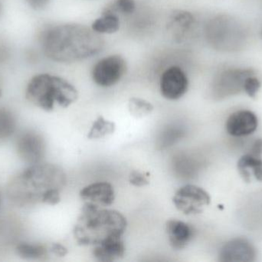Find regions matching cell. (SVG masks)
<instances>
[{"label":"cell","mask_w":262,"mask_h":262,"mask_svg":"<svg viewBox=\"0 0 262 262\" xmlns=\"http://www.w3.org/2000/svg\"><path fill=\"white\" fill-rule=\"evenodd\" d=\"M41 45L50 59L70 63L98 55L104 49V41L101 34L84 25L63 24L46 29Z\"/></svg>","instance_id":"obj_1"},{"label":"cell","mask_w":262,"mask_h":262,"mask_svg":"<svg viewBox=\"0 0 262 262\" xmlns=\"http://www.w3.org/2000/svg\"><path fill=\"white\" fill-rule=\"evenodd\" d=\"M125 217L115 210L85 203L74 229V236L83 246H97L109 240L123 238L126 229Z\"/></svg>","instance_id":"obj_2"},{"label":"cell","mask_w":262,"mask_h":262,"mask_svg":"<svg viewBox=\"0 0 262 262\" xmlns=\"http://www.w3.org/2000/svg\"><path fill=\"white\" fill-rule=\"evenodd\" d=\"M66 183V174L62 169L52 164L37 163L26 169L12 183L11 192H11L10 195L24 190V192L14 198L16 201H21L23 196L24 198L21 201H41L46 191L54 189L61 190Z\"/></svg>","instance_id":"obj_3"},{"label":"cell","mask_w":262,"mask_h":262,"mask_svg":"<svg viewBox=\"0 0 262 262\" xmlns=\"http://www.w3.org/2000/svg\"><path fill=\"white\" fill-rule=\"evenodd\" d=\"M26 98L40 109L50 112L55 104L62 108L73 104L78 99V92L75 86L61 77L40 74L29 82Z\"/></svg>","instance_id":"obj_4"},{"label":"cell","mask_w":262,"mask_h":262,"mask_svg":"<svg viewBox=\"0 0 262 262\" xmlns=\"http://www.w3.org/2000/svg\"><path fill=\"white\" fill-rule=\"evenodd\" d=\"M253 75L251 69H229L219 74L212 86V96L215 99H223L239 93L244 89L245 81Z\"/></svg>","instance_id":"obj_5"},{"label":"cell","mask_w":262,"mask_h":262,"mask_svg":"<svg viewBox=\"0 0 262 262\" xmlns=\"http://www.w3.org/2000/svg\"><path fill=\"white\" fill-rule=\"evenodd\" d=\"M211 39L220 49L233 50L240 45L243 31L233 18L227 16L215 18L211 25Z\"/></svg>","instance_id":"obj_6"},{"label":"cell","mask_w":262,"mask_h":262,"mask_svg":"<svg viewBox=\"0 0 262 262\" xmlns=\"http://www.w3.org/2000/svg\"><path fill=\"white\" fill-rule=\"evenodd\" d=\"M174 206L185 215L201 213L211 201L209 193L194 185H186L180 188L172 198Z\"/></svg>","instance_id":"obj_7"},{"label":"cell","mask_w":262,"mask_h":262,"mask_svg":"<svg viewBox=\"0 0 262 262\" xmlns=\"http://www.w3.org/2000/svg\"><path fill=\"white\" fill-rule=\"evenodd\" d=\"M126 71L127 64L121 55H110L98 62L92 71V77L98 86L111 87L121 79Z\"/></svg>","instance_id":"obj_8"},{"label":"cell","mask_w":262,"mask_h":262,"mask_svg":"<svg viewBox=\"0 0 262 262\" xmlns=\"http://www.w3.org/2000/svg\"><path fill=\"white\" fill-rule=\"evenodd\" d=\"M160 92L166 99L177 100L187 92L189 81L186 73L178 66L166 69L160 78Z\"/></svg>","instance_id":"obj_9"},{"label":"cell","mask_w":262,"mask_h":262,"mask_svg":"<svg viewBox=\"0 0 262 262\" xmlns=\"http://www.w3.org/2000/svg\"><path fill=\"white\" fill-rule=\"evenodd\" d=\"M44 139L35 132H29L21 135L17 143V149L20 157L31 164H37L44 157Z\"/></svg>","instance_id":"obj_10"},{"label":"cell","mask_w":262,"mask_h":262,"mask_svg":"<svg viewBox=\"0 0 262 262\" xmlns=\"http://www.w3.org/2000/svg\"><path fill=\"white\" fill-rule=\"evenodd\" d=\"M258 121L256 115L249 110L234 112L226 121L228 133L234 137L247 136L255 132Z\"/></svg>","instance_id":"obj_11"},{"label":"cell","mask_w":262,"mask_h":262,"mask_svg":"<svg viewBox=\"0 0 262 262\" xmlns=\"http://www.w3.org/2000/svg\"><path fill=\"white\" fill-rule=\"evenodd\" d=\"M256 257L254 246L244 238H235L226 243L220 253L221 261H253Z\"/></svg>","instance_id":"obj_12"},{"label":"cell","mask_w":262,"mask_h":262,"mask_svg":"<svg viewBox=\"0 0 262 262\" xmlns=\"http://www.w3.org/2000/svg\"><path fill=\"white\" fill-rule=\"evenodd\" d=\"M80 196L86 203L104 208L113 204L115 192L112 184L106 182H99L92 183L81 189Z\"/></svg>","instance_id":"obj_13"},{"label":"cell","mask_w":262,"mask_h":262,"mask_svg":"<svg viewBox=\"0 0 262 262\" xmlns=\"http://www.w3.org/2000/svg\"><path fill=\"white\" fill-rule=\"evenodd\" d=\"M166 232L171 247L175 250L185 249L193 235L192 228L180 220H169L166 223Z\"/></svg>","instance_id":"obj_14"},{"label":"cell","mask_w":262,"mask_h":262,"mask_svg":"<svg viewBox=\"0 0 262 262\" xmlns=\"http://www.w3.org/2000/svg\"><path fill=\"white\" fill-rule=\"evenodd\" d=\"M125 254V246L123 238L109 240L99 246H95L93 256L99 261H114L121 259Z\"/></svg>","instance_id":"obj_15"},{"label":"cell","mask_w":262,"mask_h":262,"mask_svg":"<svg viewBox=\"0 0 262 262\" xmlns=\"http://www.w3.org/2000/svg\"><path fill=\"white\" fill-rule=\"evenodd\" d=\"M238 169L240 175L245 181L250 182L251 174L249 170H252L254 176L258 181L262 182V159L261 156L249 153L243 155L238 163Z\"/></svg>","instance_id":"obj_16"},{"label":"cell","mask_w":262,"mask_h":262,"mask_svg":"<svg viewBox=\"0 0 262 262\" xmlns=\"http://www.w3.org/2000/svg\"><path fill=\"white\" fill-rule=\"evenodd\" d=\"M92 29L99 34L115 33L120 29L119 18L113 12L108 11L94 22Z\"/></svg>","instance_id":"obj_17"},{"label":"cell","mask_w":262,"mask_h":262,"mask_svg":"<svg viewBox=\"0 0 262 262\" xmlns=\"http://www.w3.org/2000/svg\"><path fill=\"white\" fill-rule=\"evenodd\" d=\"M184 135L185 129H183V126L177 124L169 125L162 131L157 144L162 150L167 149L183 138Z\"/></svg>","instance_id":"obj_18"},{"label":"cell","mask_w":262,"mask_h":262,"mask_svg":"<svg viewBox=\"0 0 262 262\" xmlns=\"http://www.w3.org/2000/svg\"><path fill=\"white\" fill-rule=\"evenodd\" d=\"M16 252L21 258L26 260H39L47 256L48 251L40 245L21 243L16 248Z\"/></svg>","instance_id":"obj_19"},{"label":"cell","mask_w":262,"mask_h":262,"mask_svg":"<svg viewBox=\"0 0 262 262\" xmlns=\"http://www.w3.org/2000/svg\"><path fill=\"white\" fill-rule=\"evenodd\" d=\"M115 124L112 122L106 120L103 116H99L92 125L89 131L88 138L90 139L101 138L107 135H112L115 131Z\"/></svg>","instance_id":"obj_20"},{"label":"cell","mask_w":262,"mask_h":262,"mask_svg":"<svg viewBox=\"0 0 262 262\" xmlns=\"http://www.w3.org/2000/svg\"><path fill=\"white\" fill-rule=\"evenodd\" d=\"M128 107L131 115L136 118L146 116L154 110V106L150 103L139 98H130Z\"/></svg>","instance_id":"obj_21"},{"label":"cell","mask_w":262,"mask_h":262,"mask_svg":"<svg viewBox=\"0 0 262 262\" xmlns=\"http://www.w3.org/2000/svg\"><path fill=\"white\" fill-rule=\"evenodd\" d=\"M15 129V120L9 111L0 109V139L12 135Z\"/></svg>","instance_id":"obj_22"},{"label":"cell","mask_w":262,"mask_h":262,"mask_svg":"<svg viewBox=\"0 0 262 262\" xmlns=\"http://www.w3.org/2000/svg\"><path fill=\"white\" fill-rule=\"evenodd\" d=\"M194 18L192 14L180 11L173 14V16L171 20V24L172 26H177L179 29L180 28L182 30H183V32H185L192 26Z\"/></svg>","instance_id":"obj_23"},{"label":"cell","mask_w":262,"mask_h":262,"mask_svg":"<svg viewBox=\"0 0 262 262\" xmlns=\"http://www.w3.org/2000/svg\"><path fill=\"white\" fill-rule=\"evenodd\" d=\"M261 87V83L258 78L254 77L253 75L248 77L245 81L244 89L243 90L252 98H255L256 94L258 93Z\"/></svg>","instance_id":"obj_24"},{"label":"cell","mask_w":262,"mask_h":262,"mask_svg":"<svg viewBox=\"0 0 262 262\" xmlns=\"http://www.w3.org/2000/svg\"><path fill=\"white\" fill-rule=\"evenodd\" d=\"M61 201V196H60L59 189H50V190L46 191L43 194L41 197V203H46V204L50 205V206H55L58 204Z\"/></svg>","instance_id":"obj_25"},{"label":"cell","mask_w":262,"mask_h":262,"mask_svg":"<svg viewBox=\"0 0 262 262\" xmlns=\"http://www.w3.org/2000/svg\"><path fill=\"white\" fill-rule=\"evenodd\" d=\"M129 181L131 185L136 187H143L149 184V181L146 177L138 171H133L131 172Z\"/></svg>","instance_id":"obj_26"},{"label":"cell","mask_w":262,"mask_h":262,"mask_svg":"<svg viewBox=\"0 0 262 262\" xmlns=\"http://www.w3.org/2000/svg\"><path fill=\"white\" fill-rule=\"evenodd\" d=\"M115 6L123 13L131 14L135 10L136 4L134 0H116Z\"/></svg>","instance_id":"obj_27"},{"label":"cell","mask_w":262,"mask_h":262,"mask_svg":"<svg viewBox=\"0 0 262 262\" xmlns=\"http://www.w3.org/2000/svg\"><path fill=\"white\" fill-rule=\"evenodd\" d=\"M51 252L58 256L64 257L68 254V249L59 243H54L51 247Z\"/></svg>","instance_id":"obj_28"},{"label":"cell","mask_w":262,"mask_h":262,"mask_svg":"<svg viewBox=\"0 0 262 262\" xmlns=\"http://www.w3.org/2000/svg\"><path fill=\"white\" fill-rule=\"evenodd\" d=\"M26 1L34 9L41 10L48 6L50 0H26Z\"/></svg>","instance_id":"obj_29"},{"label":"cell","mask_w":262,"mask_h":262,"mask_svg":"<svg viewBox=\"0 0 262 262\" xmlns=\"http://www.w3.org/2000/svg\"><path fill=\"white\" fill-rule=\"evenodd\" d=\"M251 153L254 154L255 155H258V156H261L262 153V139H258L255 142V143L252 146V150H251Z\"/></svg>","instance_id":"obj_30"},{"label":"cell","mask_w":262,"mask_h":262,"mask_svg":"<svg viewBox=\"0 0 262 262\" xmlns=\"http://www.w3.org/2000/svg\"><path fill=\"white\" fill-rule=\"evenodd\" d=\"M2 96V92H1V90H0V97Z\"/></svg>","instance_id":"obj_31"},{"label":"cell","mask_w":262,"mask_h":262,"mask_svg":"<svg viewBox=\"0 0 262 262\" xmlns=\"http://www.w3.org/2000/svg\"><path fill=\"white\" fill-rule=\"evenodd\" d=\"M0 10H1V3H0Z\"/></svg>","instance_id":"obj_32"}]
</instances>
